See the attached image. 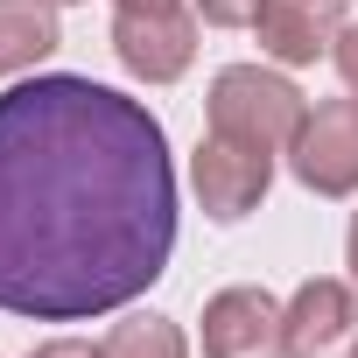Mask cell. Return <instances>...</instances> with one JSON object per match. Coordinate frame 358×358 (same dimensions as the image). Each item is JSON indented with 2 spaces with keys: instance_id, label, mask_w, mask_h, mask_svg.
<instances>
[{
  "instance_id": "obj_1",
  "label": "cell",
  "mask_w": 358,
  "mask_h": 358,
  "mask_svg": "<svg viewBox=\"0 0 358 358\" xmlns=\"http://www.w3.org/2000/svg\"><path fill=\"white\" fill-rule=\"evenodd\" d=\"M176 253L162 120L78 71L0 92V309L85 323L127 309Z\"/></svg>"
},
{
  "instance_id": "obj_2",
  "label": "cell",
  "mask_w": 358,
  "mask_h": 358,
  "mask_svg": "<svg viewBox=\"0 0 358 358\" xmlns=\"http://www.w3.org/2000/svg\"><path fill=\"white\" fill-rule=\"evenodd\" d=\"M302 120H309L302 92H295L288 78L260 71V64H232V71L211 78V134H232V141H246V148L281 155V148L302 134Z\"/></svg>"
},
{
  "instance_id": "obj_3",
  "label": "cell",
  "mask_w": 358,
  "mask_h": 358,
  "mask_svg": "<svg viewBox=\"0 0 358 358\" xmlns=\"http://www.w3.org/2000/svg\"><path fill=\"white\" fill-rule=\"evenodd\" d=\"M190 183H197V204L218 225H239L267 197V183H274V155L267 148H246L232 134H204L197 155H190Z\"/></svg>"
},
{
  "instance_id": "obj_4",
  "label": "cell",
  "mask_w": 358,
  "mask_h": 358,
  "mask_svg": "<svg viewBox=\"0 0 358 358\" xmlns=\"http://www.w3.org/2000/svg\"><path fill=\"white\" fill-rule=\"evenodd\" d=\"M288 162H295V176L316 197H351L358 190V92L351 99H323L302 120V134L288 141Z\"/></svg>"
},
{
  "instance_id": "obj_5",
  "label": "cell",
  "mask_w": 358,
  "mask_h": 358,
  "mask_svg": "<svg viewBox=\"0 0 358 358\" xmlns=\"http://www.w3.org/2000/svg\"><path fill=\"white\" fill-rule=\"evenodd\" d=\"M204 358H288V309L267 288H225L204 302Z\"/></svg>"
},
{
  "instance_id": "obj_6",
  "label": "cell",
  "mask_w": 358,
  "mask_h": 358,
  "mask_svg": "<svg viewBox=\"0 0 358 358\" xmlns=\"http://www.w3.org/2000/svg\"><path fill=\"white\" fill-rule=\"evenodd\" d=\"M113 50L134 78L148 85H169V78H183L190 57H197V22L183 8H169V15H113Z\"/></svg>"
},
{
  "instance_id": "obj_7",
  "label": "cell",
  "mask_w": 358,
  "mask_h": 358,
  "mask_svg": "<svg viewBox=\"0 0 358 358\" xmlns=\"http://www.w3.org/2000/svg\"><path fill=\"white\" fill-rule=\"evenodd\" d=\"M358 344V295L344 281H302L288 295V358H344Z\"/></svg>"
},
{
  "instance_id": "obj_8",
  "label": "cell",
  "mask_w": 358,
  "mask_h": 358,
  "mask_svg": "<svg viewBox=\"0 0 358 358\" xmlns=\"http://www.w3.org/2000/svg\"><path fill=\"white\" fill-rule=\"evenodd\" d=\"M337 8L330 0H260V15H253V36L267 57L281 64H316L330 43H337Z\"/></svg>"
},
{
  "instance_id": "obj_9",
  "label": "cell",
  "mask_w": 358,
  "mask_h": 358,
  "mask_svg": "<svg viewBox=\"0 0 358 358\" xmlns=\"http://www.w3.org/2000/svg\"><path fill=\"white\" fill-rule=\"evenodd\" d=\"M57 8L50 0H0V78H15L57 50Z\"/></svg>"
},
{
  "instance_id": "obj_10",
  "label": "cell",
  "mask_w": 358,
  "mask_h": 358,
  "mask_svg": "<svg viewBox=\"0 0 358 358\" xmlns=\"http://www.w3.org/2000/svg\"><path fill=\"white\" fill-rule=\"evenodd\" d=\"M106 358H190V351L169 316H127L106 330Z\"/></svg>"
},
{
  "instance_id": "obj_11",
  "label": "cell",
  "mask_w": 358,
  "mask_h": 358,
  "mask_svg": "<svg viewBox=\"0 0 358 358\" xmlns=\"http://www.w3.org/2000/svg\"><path fill=\"white\" fill-rule=\"evenodd\" d=\"M197 15H204V22H218V29H253L260 0H197Z\"/></svg>"
},
{
  "instance_id": "obj_12",
  "label": "cell",
  "mask_w": 358,
  "mask_h": 358,
  "mask_svg": "<svg viewBox=\"0 0 358 358\" xmlns=\"http://www.w3.org/2000/svg\"><path fill=\"white\" fill-rule=\"evenodd\" d=\"M330 64H337V78L358 92V22H344V29H337V43H330Z\"/></svg>"
},
{
  "instance_id": "obj_13",
  "label": "cell",
  "mask_w": 358,
  "mask_h": 358,
  "mask_svg": "<svg viewBox=\"0 0 358 358\" xmlns=\"http://www.w3.org/2000/svg\"><path fill=\"white\" fill-rule=\"evenodd\" d=\"M29 358H106V344H85V337H50V344H36Z\"/></svg>"
},
{
  "instance_id": "obj_14",
  "label": "cell",
  "mask_w": 358,
  "mask_h": 358,
  "mask_svg": "<svg viewBox=\"0 0 358 358\" xmlns=\"http://www.w3.org/2000/svg\"><path fill=\"white\" fill-rule=\"evenodd\" d=\"M169 8H183V0H113V15H169Z\"/></svg>"
},
{
  "instance_id": "obj_15",
  "label": "cell",
  "mask_w": 358,
  "mask_h": 358,
  "mask_svg": "<svg viewBox=\"0 0 358 358\" xmlns=\"http://www.w3.org/2000/svg\"><path fill=\"white\" fill-rule=\"evenodd\" d=\"M344 253H351V274H358V211H351V239H344Z\"/></svg>"
},
{
  "instance_id": "obj_16",
  "label": "cell",
  "mask_w": 358,
  "mask_h": 358,
  "mask_svg": "<svg viewBox=\"0 0 358 358\" xmlns=\"http://www.w3.org/2000/svg\"><path fill=\"white\" fill-rule=\"evenodd\" d=\"M50 8H71V0H50Z\"/></svg>"
},
{
  "instance_id": "obj_17",
  "label": "cell",
  "mask_w": 358,
  "mask_h": 358,
  "mask_svg": "<svg viewBox=\"0 0 358 358\" xmlns=\"http://www.w3.org/2000/svg\"><path fill=\"white\" fill-rule=\"evenodd\" d=\"M330 8H344V0H330Z\"/></svg>"
},
{
  "instance_id": "obj_18",
  "label": "cell",
  "mask_w": 358,
  "mask_h": 358,
  "mask_svg": "<svg viewBox=\"0 0 358 358\" xmlns=\"http://www.w3.org/2000/svg\"><path fill=\"white\" fill-rule=\"evenodd\" d=\"M351 358H358V344H351Z\"/></svg>"
}]
</instances>
